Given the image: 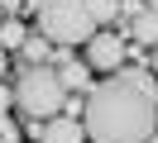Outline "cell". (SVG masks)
<instances>
[{"mask_svg":"<svg viewBox=\"0 0 158 143\" xmlns=\"http://www.w3.org/2000/svg\"><path fill=\"white\" fill-rule=\"evenodd\" d=\"M86 143H148L158 129V86L144 67L101 76L81 100Z\"/></svg>","mask_w":158,"mask_h":143,"instance_id":"1","label":"cell"},{"mask_svg":"<svg viewBox=\"0 0 158 143\" xmlns=\"http://www.w3.org/2000/svg\"><path fill=\"white\" fill-rule=\"evenodd\" d=\"M62 105H67V86L48 62L24 67L15 76V110H24L29 119H53V114H62Z\"/></svg>","mask_w":158,"mask_h":143,"instance_id":"2","label":"cell"},{"mask_svg":"<svg viewBox=\"0 0 158 143\" xmlns=\"http://www.w3.org/2000/svg\"><path fill=\"white\" fill-rule=\"evenodd\" d=\"M39 34L58 48H72L96 34V19L86 14V0H39Z\"/></svg>","mask_w":158,"mask_h":143,"instance_id":"3","label":"cell"},{"mask_svg":"<svg viewBox=\"0 0 158 143\" xmlns=\"http://www.w3.org/2000/svg\"><path fill=\"white\" fill-rule=\"evenodd\" d=\"M86 67H91V72H106V76L125 67V38L115 34V24L96 29V34L86 38Z\"/></svg>","mask_w":158,"mask_h":143,"instance_id":"4","label":"cell"},{"mask_svg":"<svg viewBox=\"0 0 158 143\" xmlns=\"http://www.w3.org/2000/svg\"><path fill=\"white\" fill-rule=\"evenodd\" d=\"M29 133L39 143H86V129H81L77 114H53V119H29Z\"/></svg>","mask_w":158,"mask_h":143,"instance_id":"5","label":"cell"},{"mask_svg":"<svg viewBox=\"0 0 158 143\" xmlns=\"http://www.w3.org/2000/svg\"><path fill=\"white\" fill-rule=\"evenodd\" d=\"M53 72L62 76V86H67V91H86V86H91V67L77 62L72 53H58V57H53Z\"/></svg>","mask_w":158,"mask_h":143,"instance_id":"6","label":"cell"},{"mask_svg":"<svg viewBox=\"0 0 158 143\" xmlns=\"http://www.w3.org/2000/svg\"><path fill=\"white\" fill-rule=\"evenodd\" d=\"M129 34L139 38V43H148V48H158V14H148L144 5L134 10V19H129Z\"/></svg>","mask_w":158,"mask_h":143,"instance_id":"7","label":"cell"},{"mask_svg":"<svg viewBox=\"0 0 158 143\" xmlns=\"http://www.w3.org/2000/svg\"><path fill=\"white\" fill-rule=\"evenodd\" d=\"M24 38H29V29H24L19 19H5V24H0V48H5V53H19Z\"/></svg>","mask_w":158,"mask_h":143,"instance_id":"8","label":"cell"},{"mask_svg":"<svg viewBox=\"0 0 158 143\" xmlns=\"http://www.w3.org/2000/svg\"><path fill=\"white\" fill-rule=\"evenodd\" d=\"M86 14L96 19V29H110L120 14V0H86Z\"/></svg>","mask_w":158,"mask_h":143,"instance_id":"9","label":"cell"},{"mask_svg":"<svg viewBox=\"0 0 158 143\" xmlns=\"http://www.w3.org/2000/svg\"><path fill=\"white\" fill-rule=\"evenodd\" d=\"M19 53H24V62H29V67H43V62H48V38H43V34H29Z\"/></svg>","mask_w":158,"mask_h":143,"instance_id":"10","label":"cell"},{"mask_svg":"<svg viewBox=\"0 0 158 143\" xmlns=\"http://www.w3.org/2000/svg\"><path fill=\"white\" fill-rule=\"evenodd\" d=\"M10 105H15V91H10L5 81H0V114H10Z\"/></svg>","mask_w":158,"mask_h":143,"instance_id":"11","label":"cell"},{"mask_svg":"<svg viewBox=\"0 0 158 143\" xmlns=\"http://www.w3.org/2000/svg\"><path fill=\"white\" fill-rule=\"evenodd\" d=\"M0 138L15 143V119H10V114H0Z\"/></svg>","mask_w":158,"mask_h":143,"instance_id":"12","label":"cell"},{"mask_svg":"<svg viewBox=\"0 0 158 143\" xmlns=\"http://www.w3.org/2000/svg\"><path fill=\"white\" fill-rule=\"evenodd\" d=\"M10 72V53H5V48H0V76Z\"/></svg>","mask_w":158,"mask_h":143,"instance_id":"13","label":"cell"},{"mask_svg":"<svg viewBox=\"0 0 158 143\" xmlns=\"http://www.w3.org/2000/svg\"><path fill=\"white\" fill-rule=\"evenodd\" d=\"M144 10H148V14H158V0H144Z\"/></svg>","mask_w":158,"mask_h":143,"instance_id":"14","label":"cell"},{"mask_svg":"<svg viewBox=\"0 0 158 143\" xmlns=\"http://www.w3.org/2000/svg\"><path fill=\"white\" fill-rule=\"evenodd\" d=\"M153 72H158V48H153Z\"/></svg>","mask_w":158,"mask_h":143,"instance_id":"15","label":"cell"},{"mask_svg":"<svg viewBox=\"0 0 158 143\" xmlns=\"http://www.w3.org/2000/svg\"><path fill=\"white\" fill-rule=\"evenodd\" d=\"M0 24H5V5H0Z\"/></svg>","mask_w":158,"mask_h":143,"instance_id":"16","label":"cell"},{"mask_svg":"<svg viewBox=\"0 0 158 143\" xmlns=\"http://www.w3.org/2000/svg\"><path fill=\"white\" fill-rule=\"evenodd\" d=\"M148 143H158V133H153V138H148Z\"/></svg>","mask_w":158,"mask_h":143,"instance_id":"17","label":"cell"},{"mask_svg":"<svg viewBox=\"0 0 158 143\" xmlns=\"http://www.w3.org/2000/svg\"><path fill=\"white\" fill-rule=\"evenodd\" d=\"M15 143H19V138H15Z\"/></svg>","mask_w":158,"mask_h":143,"instance_id":"18","label":"cell"}]
</instances>
